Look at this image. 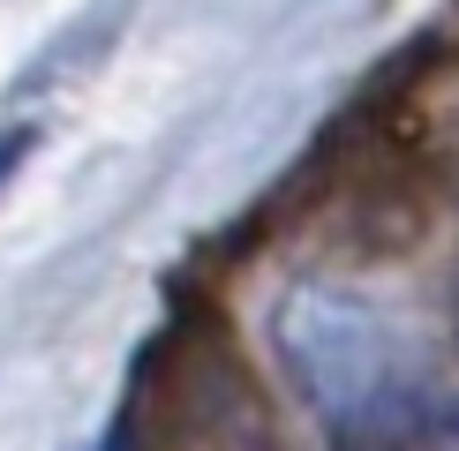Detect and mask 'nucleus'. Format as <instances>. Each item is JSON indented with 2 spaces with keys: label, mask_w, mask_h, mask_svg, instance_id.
Returning a JSON list of instances; mask_svg holds the SVG:
<instances>
[{
  "label": "nucleus",
  "mask_w": 459,
  "mask_h": 451,
  "mask_svg": "<svg viewBox=\"0 0 459 451\" xmlns=\"http://www.w3.org/2000/svg\"><path fill=\"white\" fill-rule=\"evenodd\" d=\"M272 362L332 429V451H459V362L354 286H286Z\"/></svg>",
  "instance_id": "obj_1"
}]
</instances>
